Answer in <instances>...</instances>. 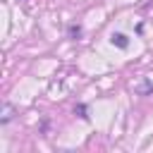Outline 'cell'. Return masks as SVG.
I'll return each mask as SVG.
<instances>
[{
  "mask_svg": "<svg viewBox=\"0 0 153 153\" xmlns=\"http://www.w3.org/2000/svg\"><path fill=\"white\" fill-rule=\"evenodd\" d=\"M110 41H112V45H117V48H122V50L129 45V38H127L124 33H120V31H117V33H112V36H110Z\"/></svg>",
  "mask_w": 153,
  "mask_h": 153,
  "instance_id": "obj_1",
  "label": "cell"
},
{
  "mask_svg": "<svg viewBox=\"0 0 153 153\" xmlns=\"http://www.w3.org/2000/svg\"><path fill=\"white\" fill-rule=\"evenodd\" d=\"M12 117H14V110H12L10 103H5V105H2V117H0V120H2V122H10Z\"/></svg>",
  "mask_w": 153,
  "mask_h": 153,
  "instance_id": "obj_2",
  "label": "cell"
}]
</instances>
